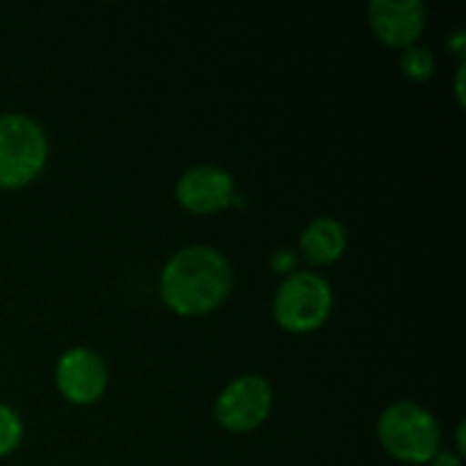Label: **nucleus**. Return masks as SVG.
Wrapping results in <instances>:
<instances>
[{"label":"nucleus","instance_id":"11","mask_svg":"<svg viewBox=\"0 0 466 466\" xmlns=\"http://www.w3.org/2000/svg\"><path fill=\"white\" fill-rule=\"evenodd\" d=\"M23 440V421L16 410L0 403V460L7 458Z\"/></svg>","mask_w":466,"mask_h":466},{"label":"nucleus","instance_id":"16","mask_svg":"<svg viewBox=\"0 0 466 466\" xmlns=\"http://www.w3.org/2000/svg\"><path fill=\"white\" fill-rule=\"evenodd\" d=\"M464 453V423L458 426V455Z\"/></svg>","mask_w":466,"mask_h":466},{"label":"nucleus","instance_id":"8","mask_svg":"<svg viewBox=\"0 0 466 466\" xmlns=\"http://www.w3.org/2000/svg\"><path fill=\"white\" fill-rule=\"evenodd\" d=\"M369 23L378 39L394 48H410L426 25V5L421 0H373Z\"/></svg>","mask_w":466,"mask_h":466},{"label":"nucleus","instance_id":"10","mask_svg":"<svg viewBox=\"0 0 466 466\" xmlns=\"http://www.w3.org/2000/svg\"><path fill=\"white\" fill-rule=\"evenodd\" d=\"M400 68L405 76L414 82H426L431 80L435 73V57L428 48L423 46H410L400 55Z\"/></svg>","mask_w":466,"mask_h":466},{"label":"nucleus","instance_id":"12","mask_svg":"<svg viewBox=\"0 0 466 466\" xmlns=\"http://www.w3.org/2000/svg\"><path fill=\"white\" fill-rule=\"evenodd\" d=\"M296 253L289 248H278L276 253L271 255V268L280 276H291V271L296 268Z\"/></svg>","mask_w":466,"mask_h":466},{"label":"nucleus","instance_id":"7","mask_svg":"<svg viewBox=\"0 0 466 466\" xmlns=\"http://www.w3.org/2000/svg\"><path fill=\"white\" fill-rule=\"evenodd\" d=\"M55 380L71 403L89 405L103 396L107 387V369L94 350L71 349L59 358Z\"/></svg>","mask_w":466,"mask_h":466},{"label":"nucleus","instance_id":"1","mask_svg":"<svg viewBox=\"0 0 466 466\" xmlns=\"http://www.w3.org/2000/svg\"><path fill=\"white\" fill-rule=\"evenodd\" d=\"M232 267L212 246H187L162 268V300L182 317H198L218 308L230 294Z\"/></svg>","mask_w":466,"mask_h":466},{"label":"nucleus","instance_id":"5","mask_svg":"<svg viewBox=\"0 0 466 466\" xmlns=\"http://www.w3.org/2000/svg\"><path fill=\"white\" fill-rule=\"evenodd\" d=\"M273 405V391L264 378L241 376L232 380L214 405L217 421L230 432H248L262 426Z\"/></svg>","mask_w":466,"mask_h":466},{"label":"nucleus","instance_id":"4","mask_svg":"<svg viewBox=\"0 0 466 466\" xmlns=\"http://www.w3.org/2000/svg\"><path fill=\"white\" fill-rule=\"evenodd\" d=\"M332 309V289L319 273H291L273 299L276 321L289 332H312L321 328Z\"/></svg>","mask_w":466,"mask_h":466},{"label":"nucleus","instance_id":"6","mask_svg":"<svg viewBox=\"0 0 466 466\" xmlns=\"http://www.w3.org/2000/svg\"><path fill=\"white\" fill-rule=\"evenodd\" d=\"M177 203L194 214L221 212L235 198V180L230 173L214 164H200L182 173L176 187Z\"/></svg>","mask_w":466,"mask_h":466},{"label":"nucleus","instance_id":"2","mask_svg":"<svg viewBox=\"0 0 466 466\" xmlns=\"http://www.w3.org/2000/svg\"><path fill=\"white\" fill-rule=\"evenodd\" d=\"M48 159V139L27 114H0V189H21Z\"/></svg>","mask_w":466,"mask_h":466},{"label":"nucleus","instance_id":"15","mask_svg":"<svg viewBox=\"0 0 466 466\" xmlns=\"http://www.w3.org/2000/svg\"><path fill=\"white\" fill-rule=\"evenodd\" d=\"M462 80H464V64H460V68H458V82H455V91H458L460 103H464V86H462Z\"/></svg>","mask_w":466,"mask_h":466},{"label":"nucleus","instance_id":"3","mask_svg":"<svg viewBox=\"0 0 466 466\" xmlns=\"http://www.w3.org/2000/svg\"><path fill=\"white\" fill-rule=\"evenodd\" d=\"M382 449L408 464H426L440 451V426L421 405L400 400L378 419Z\"/></svg>","mask_w":466,"mask_h":466},{"label":"nucleus","instance_id":"13","mask_svg":"<svg viewBox=\"0 0 466 466\" xmlns=\"http://www.w3.org/2000/svg\"><path fill=\"white\" fill-rule=\"evenodd\" d=\"M432 466H462L458 453H451V451H437L431 460Z\"/></svg>","mask_w":466,"mask_h":466},{"label":"nucleus","instance_id":"14","mask_svg":"<svg viewBox=\"0 0 466 466\" xmlns=\"http://www.w3.org/2000/svg\"><path fill=\"white\" fill-rule=\"evenodd\" d=\"M464 44H466V36H464V30H455L453 35L449 36V48H453L455 53L462 57L464 55Z\"/></svg>","mask_w":466,"mask_h":466},{"label":"nucleus","instance_id":"9","mask_svg":"<svg viewBox=\"0 0 466 466\" xmlns=\"http://www.w3.org/2000/svg\"><path fill=\"white\" fill-rule=\"evenodd\" d=\"M346 248V230L337 218H314L300 237V250L312 264H330Z\"/></svg>","mask_w":466,"mask_h":466}]
</instances>
